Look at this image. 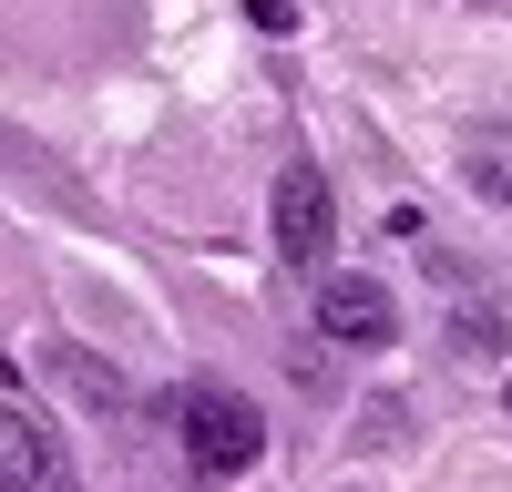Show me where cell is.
Returning a JSON list of instances; mask_svg holds the SVG:
<instances>
[{"label": "cell", "instance_id": "1", "mask_svg": "<svg viewBox=\"0 0 512 492\" xmlns=\"http://www.w3.org/2000/svg\"><path fill=\"white\" fill-rule=\"evenodd\" d=\"M175 462H185V482L256 472V462H267V410H256L246 390H226V380L175 390Z\"/></svg>", "mask_w": 512, "mask_h": 492}, {"label": "cell", "instance_id": "2", "mask_svg": "<svg viewBox=\"0 0 512 492\" xmlns=\"http://www.w3.org/2000/svg\"><path fill=\"white\" fill-rule=\"evenodd\" d=\"M267 226H277V267H328V236H338V195L318 164H287L277 195H267Z\"/></svg>", "mask_w": 512, "mask_h": 492}, {"label": "cell", "instance_id": "3", "mask_svg": "<svg viewBox=\"0 0 512 492\" xmlns=\"http://www.w3.org/2000/svg\"><path fill=\"white\" fill-rule=\"evenodd\" d=\"M318 339H338V349H390V339H400L390 287H379V277H349V267H328V277H318Z\"/></svg>", "mask_w": 512, "mask_h": 492}, {"label": "cell", "instance_id": "4", "mask_svg": "<svg viewBox=\"0 0 512 492\" xmlns=\"http://www.w3.org/2000/svg\"><path fill=\"white\" fill-rule=\"evenodd\" d=\"M0 492H62V441L21 400H0Z\"/></svg>", "mask_w": 512, "mask_h": 492}, {"label": "cell", "instance_id": "5", "mask_svg": "<svg viewBox=\"0 0 512 492\" xmlns=\"http://www.w3.org/2000/svg\"><path fill=\"white\" fill-rule=\"evenodd\" d=\"M472 185L502 205V216H512V154H492V144H472Z\"/></svg>", "mask_w": 512, "mask_h": 492}, {"label": "cell", "instance_id": "6", "mask_svg": "<svg viewBox=\"0 0 512 492\" xmlns=\"http://www.w3.org/2000/svg\"><path fill=\"white\" fill-rule=\"evenodd\" d=\"M451 339L472 349V359H492V349H502V308H461V328H451Z\"/></svg>", "mask_w": 512, "mask_h": 492}, {"label": "cell", "instance_id": "7", "mask_svg": "<svg viewBox=\"0 0 512 492\" xmlns=\"http://www.w3.org/2000/svg\"><path fill=\"white\" fill-rule=\"evenodd\" d=\"M246 21H256V31H277V41L297 31V11H287V0H246Z\"/></svg>", "mask_w": 512, "mask_h": 492}, {"label": "cell", "instance_id": "8", "mask_svg": "<svg viewBox=\"0 0 512 492\" xmlns=\"http://www.w3.org/2000/svg\"><path fill=\"white\" fill-rule=\"evenodd\" d=\"M0 400H11V349H0Z\"/></svg>", "mask_w": 512, "mask_h": 492}, {"label": "cell", "instance_id": "9", "mask_svg": "<svg viewBox=\"0 0 512 492\" xmlns=\"http://www.w3.org/2000/svg\"><path fill=\"white\" fill-rule=\"evenodd\" d=\"M472 11H492V0H472Z\"/></svg>", "mask_w": 512, "mask_h": 492}, {"label": "cell", "instance_id": "10", "mask_svg": "<svg viewBox=\"0 0 512 492\" xmlns=\"http://www.w3.org/2000/svg\"><path fill=\"white\" fill-rule=\"evenodd\" d=\"M502 410H512V390H502Z\"/></svg>", "mask_w": 512, "mask_h": 492}]
</instances>
